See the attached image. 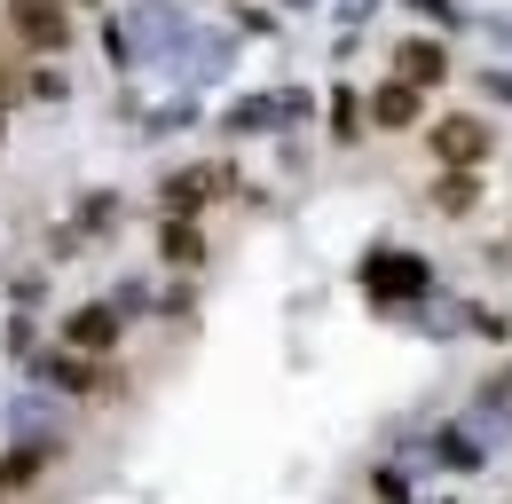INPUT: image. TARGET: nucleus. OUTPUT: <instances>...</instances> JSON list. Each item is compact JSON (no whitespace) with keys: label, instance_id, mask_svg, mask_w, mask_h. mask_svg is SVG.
<instances>
[{"label":"nucleus","instance_id":"nucleus-1","mask_svg":"<svg viewBox=\"0 0 512 504\" xmlns=\"http://www.w3.org/2000/svg\"><path fill=\"white\" fill-rule=\"evenodd\" d=\"M363 292L386 300V308H394V300H418V292H426V260H410V252H371V260H363Z\"/></svg>","mask_w":512,"mask_h":504},{"label":"nucleus","instance_id":"nucleus-7","mask_svg":"<svg viewBox=\"0 0 512 504\" xmlns=\"http://www.w3.org/2000/svg\"><path fill=\"white\" fill-rule=\"evenodd\" d=\"M16 32H24V40H32V48H64V8H56V0H48V8H16Z\"/></svg>","mask_w":512,"mask_h":504},{"label":"nucleus","instance_id":"nucleus-11","mask_svg":"<svg viewBox=\"0 0 512 504\" xmlns=\"http://www.w3.org/2000/svg\"><path fill=\"white\" fill-rule=\"evenodd\" d=\"M331 134H339V142H355V134H363V103H355V95H339V103H331Z\"/></svg>","mask_w":512,"mask_h":504},{"label":"nucleus","instance_id":"nucleus-4","mask_svg":"<svg viewBox=\"0 0 512 504\" xmlns=\"http://www.w3.org/2000/svg\"><path fill=\"white\" fill-rule=\"evenodd\" d=\"M418 111H426V95H418L410 79H386L379 95H371V119H379L386 134H410V126H418Z\"/></svg>","mask_w":512,"mask_h":504},{"label":"nucleus","instance_id":"nucleus-3","mask_svg":"<svg viewBox=\"0 0 512 504\" xmlns=\"http://www.w3.org/2000/svg\"><path fill=\"white\" fill-rule=\"evenodd\" d=\"M221 189H229L221 166H190V174H174V182H166V221H190L197 205H205V197H221Z\"/></svg>","mask_w":512,"mask_h":504},{"label":"nucleus","instance_id":"nucleus-12","mask_svg":"<svg viewBox=\"0 0 512 504\" xmlns=\"http://www.w3.org/2000/svg\"><path fill=\"white\" fill-rule=\"evenodd\" d=\"M16 8H48V0H16Z\"/></svg>","mask_w":512,"mask_h":504},{"label":"nucleus","instance_id":"nucleus-8","mask_svg":"<svg viewBox=\"0 0 512 504\" xmlns=\"http://www.w3.org/2000/svg\"><path fill=\"white\" fill-rule=\"evenodd\" d=\"M434 205H442V213H473V205H481V182H473V166H449L442 182H434Z\"/></svg>","mask_w":512,"mask_h":504},{"label":"nucleus","instance_id":"nucleus-5","mask_svg":"<svg viewBox=\"0 0 512 504\" xmlns=\"http://www.w3.org/2000/svg\"><path fill=\"white\" fill-rule=\"evenodd\" d=\"M64 339L79 347V355H111V347H119V315L111 308H71Z\"/></svg>","mask_w":512,"mask_h":504},{"label":"nucleus","instance_id":"nucleus-6","mask_svg":"<svg viewBox=\"0 0 512 504\" xmlns=\"http://www.w3.org/2000/svg\"><path fill=\"white\" fill-rule=\"evenodd\" d=\"M394 63H402L394 79H410L418 95H426V87H442V79H449V56L434 48V40H402V48H394Z\"/></svg>","mask_w":512,"mask_h":504},{"label":"nucleus","instance_id":"nucleus-2","mask_svg":"<svg viewBox=\"0 0 512 504\" xmlns=\"http://www.w3.org/2000/svg\"><path fill=\"white\" fill-rule=\"evenodd\" d=\"M434 158H442V166H481V158H489V126L481 119H442L434 126Z\"/></svg>","mask_w":512,"mask_h":504},{"label":"nucleus","instance_id":"nucleus-10","mask_svg":"<svg viewBox=\"0 0 512 504\" xmlns=\"http://www.w3.org/2000/svg\"><path fill=\"white\" fill-rule=\"evenodd\" d=\"M158 245H166L174 268H197V260H205V237H197L190 221H166V237H158Z\"/></svg>","mask_w":512,"mask_h":504},{"label":"nucleus","instance_id":"nucleus-9","mask_svg":"<svg viewBox=\"0 0 512 504\" xmlns=\"http://www.w3.org/2000/svg\"><path fill=\"white\" fill-rule=\"evenodd\" d=\"M40 473H48V449H8V457H0V497H8V489H32Z\"/></svg>","mask_w":512,"mask_h":504},{"label":"nucleus","instance_id":"nucleus-13","mask_svg":"<svg viewBox=\"0 0 512 504\" xmlns=\"http://www.w3.org/2000/svg\"><path fill=\"white\" fill-rule=\"evenodd\" d=\"M0 504H8V497H0Z\"/></svg>","mask_w":512,"mask_h":504}]
</instances>
